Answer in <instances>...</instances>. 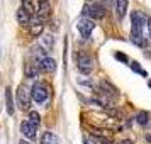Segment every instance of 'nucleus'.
Returning a JSON list of instances; mask_svg holds the SVG:
<instances>
[{
  "mask_svg": "<svg viewBox=\"0 0 151 144\" xmlns=\"http://www.w3.org/2000/svg\"><path fill=\"white\" fill-rule=\"evenodd\" d=\"M21 132H22L24 137H27L29 141H32V139L37 137V125L31 124L29 120H24V122L21 124Z\"/></svg>",
  "mask_w": 151,
  "mask_h": 144,
  "instance_id": "nucleus-8",
  "label": "nucleus"
},
{
  "mask_svg": "<svg viewBox=\"0 0 151 144\" xmlns=\"http://www.w3.org/2000/svg\"><path fill=\"white\" fill-rule=\"evenodd\" d=\"M37 17L41 21H46L51 15V2L49 0H39V7H37Z\"/></svg>",
  "mask_w": 151,
  "mask_h": 144,
  "instance_id": "nucleus-9",
  "label": "nucleus"
},
{
  "mask_svg": "<svg viewBox=\"0 0 151 144\" xmlns=\"http://www.w3.org/2000/svg\"><path fill=\"white\" fill-rule=\"evenodd\" d=\"M39 64H32V63H29V64H26V68H24V73H26V76L27 78H36V76L39 75Z\"/></svg>",
  "mask_w": 151,
  "mask_h": 144,
  "instance_id": "nucleus-17",
  "label": "nucleus"
},
{
  "mask_svg": "<svg viewBox=\"0 0 151 144\" xmlns=\"http://www.w3.org/2000/svg\"><path fill=\"white\" fill-rule=\"evenodd\" d=\"M88 2H99V0H88Z\"/></svg>",
  "mask_w": 151,
  "mask_h": 144,
  "instance_id": "nucleus-26",
  "label": "nucleus"
},
{
  "mask_svg": "<svg viewBox=\"0 0 151 144\" xmlns=\"http://www.w3.org/2000/svg\"><path fill=\"white\" fill-rule=\"evenodd\" d=\"M53 42H55V37L51 34H46V36H41V41H39V46H41L46 53H49L53 49Z\"/></svg>",
  "mask_w": 151,
  "mask_h": 144,
  "instance_id": "nucleus-15",
  "label": "nucleus"
},
{
  "mask_svg": "<svg viewBox=\"0 0 151 144\" xmlns=\"http://www.w3.org/2000/svg\"><path fill=\"white\" fill-rule=\"evenodd\" d=\"M116 59L117 61H122V63H129V58L122 53H116Z\"/></svg>",
  "mask_w": 151,
  "mask_h": 144,
  "instance_id": "nucleus-21",
  "label": "nucleus"
},
{
  "mask_svg": "<svg viewBox=\"0 0 151 144\" xmlns=\"http://www.w3.org/2000/svg\"><path fill=\"white\" fill-rule=\"evenodd\" d=\"M82 14H83V17H88L92 21H100L107 14V7L102 2H88V4L83 5Z\"/></svg>",
  "mask_w": 151,
  "mask_h": 144,
  "instance_id": "nucleus-2",
  "label": "nucleus"
},
{
  "mask_svg": "<svg viewBox=\"0 0 151 144\" xmlns=\"http://www.w3.org/2000/svg\"><path fill=\"white\" fill-rule=\"evenodd\" d=\"M136 122L139 125H146V124L150 122V114L146 112V110H139L136 114Z\"/></svg>",
  "mask_w": 151,
  "mask_h": 144,
  "instance_id": "nucleus-18",
  "label": "nucleus"
},
{
  "mask_svg": "<svg viewBox=\"0 0 151 144\" xmlns=\"http://www.w3.org/2000/svg\"><path fill=\"white\" fill-rule=\"evenodd\" d=\"M131 69H132V71H136V73H139L141 76H146V71H144V69L139 66V63H136V61L131 63Z\"/></svg>",
  "mask_w": 151,
  "mask_h": 144,
  "instance_id": "nucleus-20",
  "label": "nucleus"
},
{
  "mask_svg": "<svg viewBox=\"0 0 151 144\" xmlns=\"http://www.w3.org/2000/svg\"><path fill=\"white\" fill-rule=\"evenodd\" d=\"M27 120L31 124H34V125L39 127V124H41V115H39L36 110H31V112H29V119H27Z\"/></svg>",
  "mask_w": 151,
  "mask_h": 144,
  "instance_id": "nucleus-19",
  "label": "nucleus"
},
{
  "mask_svg": "<svg viewBox=\"0 0 151 144\" xmlns=\"http://www.w3.org/2000/svg\"><path fill=\"white\" fill-rule=\"evenodd\" d=\"M148 85H150V87H151V82H150V83H148Z\"/></svg>",
  "mask_w": 151,
  "mask_h": 144,
  "instance_id": "nucleus-27",
  "label": "nucleus"
},
{
  "mask_svg": "<svg viewBox=\"0 0 151 144\" xmlns=\"http://www.w3.org/2000/svg\"><path fill=\"white\" fill-rule=\"evenodd\" d=\"M31 95H32V100L36 103H44L49 98V88L46 83L42 82H36L31 88Z\"/></svg>",
  "mask_w": 151,
  "mask_h": 144,
  "instance_id": "nucleus-3",
  "label": "nucleus"
},
{
  "mask_svg": "<svg viewBox=\"0 0 151 144\" xmlns=\"http://www.w3.org/2000/svg\"><path fill=\"white\" fill-rule=\"evenodd\" d=\"M107 114L112 115V117H121V112H119L117 109H107Z\"/></svg>",
  "mask_w": 151,
  "mask_h": 144,
  "instance_id": "nucleus-22",
  "label": "nucleus"
},
{
  "mask_svg": "<svg viewBox=\"0 0 151 144\" xmlns=\"http://www.w3.org/2000/svg\"><path fill=\"white\" fill-rule=\"evenodd\" d=\"M19 144H31L29 141H26V139H22V141H19Z\"/></svg>",
  "mask_w": 151,
  "mask_h": 144,
  "instance_id": "nucleus-24",
  "label": "nucleus"
},
{
  "mask_svg": "<svg viewBox=\"0 0 151 144\" xmlns=\"http://www.w3.org/2000/svg\"><path fill=\"white\" fill-rule=\"evenodd\" d=\"M114 10H116L117 21L122 22L124 17H126V14H127V0H116V7H114Z\"/></svg>",
  "mask_w": 151,
  "mask_h": 144,
  "instance_id": "nucleus-12",
  "label": "nucleus"
},
{
  "mask_svg": "<svg viewBox=\"0 0 151 144\" xmlns=\"http://www.w3.org/2000/svg\"><path fill=\"white\" fill-rule=\"evenodd\" d=\"M76 29H78V32L83 37H88L93 32V29H95V21H92L88 17H82V19H78V22H76Z\"/></svg>",
  "mask_w": 151,
  "mask_h": 144,
  "instance_id": "nucleus-6",
  "label": "nucleus"
},
{
  "mask_svg": "<svg viewBox=\"0 0 151 144\" xmlns=\"http://www.w3.org/2000/svg\"><path fill=\"white\" fill-rule=\"evenodd\" d=\"M42 29H44V21H41L37 15H32V21L29 24V34L32 37H39L42 34Z\"/></svg>",
  "mask_w": 151,
  "mask_h": 144,
  "instance_id": "nucleus-7",
  "label": "nucleus"
},
{
  "mask_svg": "<svg viewBox=\"0 0 151 144\" xmlns=\"http://www.w3.org/2000/svg\"><path fill=\"white\" fill-rule=\"evenodd\" d=\"M148 21L150 17L141 10H134L131 14V41L137 48H148Z\"/></svg>",
  "mask_w": 151,
  "mask_h": 144,
  "instance_id": "nucleus-1",
  "label": "nucleus"
},
{
  "mask_svg": "<svg viewBox=\"0 0 151 144\" xmlns=\"http://www.w3.org/2000/svg\"><path fill=\"white\" fill-rule=\"evenodd\" d=\"M41 144H60V139H58V136L55 132L46 130V132H42V136H41Z\"/></svg>",
  "mask_w": 151,
  "mask_h": 144,
  "instance_id": "nucleus-13",
  "label": "nucleus"
},
{
  "mask_svg": "<svg viewBox=\"0 0 151 144\" xmlns=\"http://www.w3.org/2000/svg\"><path fill=\"white\" fill-rule=\"evenodd\" d=\"M146 139H148V141H151V136H150V134H148V136H146Z\"/></svg>",
  "mask_w": 151,
  "mask_h": 144,
  "instance_id": "nucleus-25",
  "label": "nucleus"
},
{
  "mask_svg": "<svg viewBox=\"0 0 151 144\" xmlns=\"http://www.w3.org/2000/svg\"><path fill=\"white\" fill-rule=\"evenodd\" d=\"M15 98H17V105L22 110H29L31 109V102H32V95H31V90L27 87L21 85L17 92H15Z\"/></svg>",
  "mask_w": 151,
  "mask_h": 144,
  "instance_id": "nucleus-4",
  "label": "nucleus"
},
{
  "mask_svg": "<svg viewBox=\"0 0 151 144\" xmlns=\"http://www.w3.org/2000/svg\"><path fill=\"white\" fill-rule=\"evenodd\" d=\"M15 19H17V22H19L21 26H26V27H29V24H31V21H32V15L29 14V12H27L24 7H21L17 12H15Z\"/></svg>",
  "mask_w": 151,
  "mask_h": 144,
  "instance_id": "nucleus-10",
  "label": "nucleus"
},
{
  "mask_svg": "<svg viewBox=\"0 0 151 144\" xmlns=\"http://www.w3.org/2000/svg\"><path fill=\"white\" fill-rule=\"evenodd\" d=\"M148 46H151V17L148 21Z\"/></svg>",
  "mask_w": 151,
  "mask_h": 144,
  "instance_id": "nucleus-23",
  "label": "nucleus"
},
{
  "mask_svg": "<svg viewBox=\"0 0 151 144\" xmlns=\"http://www.w3.org/2000/svg\"><path fill=\"white\" fill-rule=\"evenodd\" d=\"M76 66L80 69V73L90 75L92 69H93V66H95V61H93V58L88 56L87 53H80V54L76 56Z\"/></svg>",
  "mask_w": 151,
  "mask_h": 144,
  "instance_id": "nucleus-5",
  "label": "nucleus"
},
{
  "mask_svg": "<svg viewBox=\"0 0 151 144\" xmlns=\"http://www.w3.org/2000/svg\"><path fill=\"white\" fill-rule=\"evenodd\" d=\"M37 64H39V69H41V71H46V73H53V71H56V61L53 59V58H49V56L42 58Z\"/></svg>",
  "mask_w": 151,
  "mask_h": 144,
  "instance_id": "nucleus-11",
  "label": "nucleus"
},
{
  "mask_svg": "<svg viewBox=\"0 0 151 144\" xmlns=\"http://www.w3.org/2000/svg\"><path fill=\"white\" fill-rule=\"evenodd\" d=\"M5 107H7V114L9 115H14V98H12V90L10 87L5 88Z\"/></svg>",
  "mask_w": 151,
  "mask_h": 144,
  "instance_id": "nucleus-14",
  "label": "nucleus"
},
{
  "mask_svg": "<svg viewBox=\"0 0 151 144\" xmlns=\"http://www.w3.org/2000/svg\"><path fill=\"white\" fill-rule=\"evenodd\" d=\"M22 7L26 9L31 15H36V14H37L39 2H36V0H22Z\"/></svg>",
  "mask_w": 151,
  "mask_h": 144,
  "instance_id": "nucleus-16",
  "label": "nucleus"
}]
</instances>
